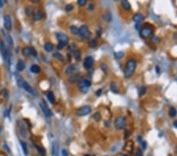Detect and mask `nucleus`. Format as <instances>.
I'll use <instances>...</instances> for the list:
<instances>
[{
  "instance_id": "1",
  "label": "nucleus",
  "mask_w": 177,
  "mask_h": 156,
  "mask_svg": "<svg viewBox=\"0 0 177 156\" xmlns=\"http://www.w3.org/2000/svg\"><path fill=\"white\" fill-rule=\"evenodd\" d=\"M136 65H137V62L134 58H131L127 61L125 69H124V77L130 78L132 77L135 71Z\"/></svg>"
},
{
  "instance_id": "2",
  "label": "nucleus",
  "mask_w": 177,
  "mask_h": 156,
  "mask_svg": "<svg viewBox=\"0 0 177 156\" xmlns=\"http://www.w3.org/2000/svg\"><path fill=\"white\" fill-rule=\"evenodd\" d=\"M91 86V82L90 80L85 78V77H81L79 81H78V87L81 92L83 93H87L89 90V88Z\"/></svg>"
},
{
  "instance_id": "3",
  "label": "nucleus",
  "mask_w": 177,
  "mask_h": 156,
  "mask_svg": "<svg viewBox=\"0 0 177 156\" xmlns=\"http://www.w3.org/2000/svg\"><path fill=\"white\" fill-rule=\"evenodd\" d=\"M125 125H126L125 117L119 116L116 118L115 121H114V126H115V128L118 130L124 129V127H125Z\"/></svg>"
},
{
  "instance_id": "4",
  "label": "nucleus",
  "mask_w": 177,
  "mask_h": 156,
  "mask_svg": "<svg viewBox=\"0 0 177 156\" xmlns=\"http://www.w3.org/2000/svg\"><path fill=\"white\" fill-rule=\"evenodd\" d=\"M140 36L143 39H146V38H151L154 34V30L150 27H143L139 32Z\"/></svg>"
},
{
  "instance_id": "5",
  "label": "nucleus",
  "mask_w": 177,
  "mask_h": 156,
  "mask_svg": "<svg viewBox=\"0 0 177 156\" xmlns=\"http://www.w3.org/2000/svg\"><path fill=\"white\" fill-rule=\"evenodd\" d=\"M90 112H91V107L90 106H84L79 108L78 110H76V114L80 117H84L89 114Z\"/></svg>"
},
{
  "instance_id": "6",
  "label": "nucleus",
  "mask_w": 177,
  "mask_h": 156,
  "mask_svg": "<svg viewBox=\"0 0 177 156\" xmlns=\"http://www.w3.org/2000/svg\"><path fill=\"white\" fill-rule=\"evenodd\" d=\"M79 35H80V38H82V39H88L90 36V32L88 29V26H86V25L81 26L80 28Z\"/></svg>"
},
{
  "instance_id": "7",
  "label": "nucleus",
  "mask_w": 177,
  "mask_h": 156,
  "mask_svg": "<svg viewBox=\"0 0 177 156\" xmlns=\"http://www.w3.org/2000/svg\"><path fill=\"white\" fill-rule=\"evenodd\" d=\"M56 36L57 38H58V42L60 43V44H68V42H69V37L67 35L64 34V33H62V32H58L56 34Z\"/></svg>"
},
{
  "instance_id": "8",
  "label": "nucleus",
  "mask_w": 177,
  "mask_h": 156,
  "mask_svg": "<svg viewBox=\"0 0 177 156\" xmlns=\"http://www.w3.org/2000/svg\"><path fill=\"white\" fill-rule=\"evenodd\" d=\"M78 69H79V66L77 65H71L67 67V69L65 70V73H66V75H68L70 77V76H73V75L76 74Z\"/></svg>"
},
{
  "instance_id": "9",
  "label": "nucleus",
  "mask_w": 177,
  "mask_h": 156,
  "mask_svg": "<svg viewBox=\"0 0 177 156\" xmlns=\"http://www.w3.org/2000/svg\"><path fill=\"white\" fill-rule=\"evenodd\" d=\"M93 64H94V58L91 56H88L87 58H85L84 61V67L86 69H89L91 68Z\"/></svg>"
},
{
  "instance_id": "10",
  "label": "nucleus",
  "mask_w": 177,
  "mask_h": 156,
  "mask_svg": "<svg viewBox=\"0 0 177 156\" xmlns=\"http://www.w3.org/2000/svg\"><path fill=\"white\" fill-rule=\"evenodd\" d=\"M22 88L25 89L26 92H28V93L32 94V96H36V95H37V94H36V92L30 86L29 84H28V82H26V81H25V80H24V82H23V84H22Z\"/></svg>"
},
{
  "instance_id": "11",
  "label": "nucleus",
  "mask_w": 177,
  "mask_h": 156,
  "mask_svg": "<svg viewBox=\"0 0 177 156\" xmlns=\"http://www.w3.org/2000/svg\"><path fill=\"white\" fill-rule=\"evenodd\" d=\"M44 16V12L42 10V9H37L36 10L34 13H33V15H32V17H33V20L35 21H40L41 19H43Z\"/></svg>"
},
{
  "instance_id": "12",
  "label": "nucleus",
  "mask_w": 177,
  "mask_h": 156,
  "mask_svg": "<svg viewBox=\"0 0 177 156\" xmlns=\"http://www.w3.org/2000/svg\"><path fill=\"white\" fill-rule=\"evenodd\" d=\"M4 27L6 30L9 31L11 29L12 22H11V17L9 15H5L4 16Z\"/></svg>"
},
{
  "instance_id": "13",
  "label": "nucleus",
  "mask_w": 177,
  "mask_h": 156,
  "mask_svg": "<svg viewBox=\"0 0 177 156\" xmlns=\"http://www.w3.org/2000/svg\"><path fill=\"white\" fill-rule=\"evenodd\" d=\"M40 107H41L42 110H43V112H44V115L46 117H51L52 115H53V113H52L51 110H50L48 107H47V106L46 105L45 103H41L40 104Z\"/></svg>"
},
{
  "instance_id": "14",
  "label": "nucleus",
  "mask_w": 177,
  "mask_h": 156,
  "mask_svg": "<svg viewBox=\"0 0 177 156\" xmlns=\"http://www.w3.org/2000/svg\"><path fill=\"white\" fill-rule=\"evenodd\" d=\"M18 124H19V128H20L21 135L22 136V137H24V138H26L28 136V132H27V129H26L25 125H24V123L21 121H19Z\"/></svg>"
},
{
  "instance_id": "15",
  "label": "nucleus",
  "mask_w": 177,
  "mask_h": 156,
  "mask_svg": "<svg viewBox=\"0 0 177 156\" xmlns=\"http://www.w3.org/2000/svg\"><path fill=\"white\" fill-rule=\"evenodd\" d=\"M132 19L135 23L138 24V23L142 22L143 20H144V16H143L142 14H141V13H135V15L133 16Z\"/></svg>"
},
{
  "instance_id": "16",
  "label": "nucleus",
  "mask_w": 177,
  "mask_h": 156,
  "mask_svg": "<svg viewBox=\"0 0 177 156\" xmlns=\"http://www.w3.org/2000/svg\"><path fill=\"white\" fill-rule=\"evenodd\" d=\"M52 156H58V145L55 142L52 144Z\"/></svg>"
},
{
  "instance_id": "17",
  "label": "nucleus",
  "mask_w": 177,
  "mask_h": 156,
  "mask_svg": "<svg viewBox=\"0 0 177 156\" xmlns=\"http://www.w3.org/2000/svg\"><path fill=\"white\" fill-rule=\"evenodd\" d=\"M0 51H1V54L2 55V58L4 60H6L7 58V50L5 47L4 44H2L1 46H0Z\"/></svg>"
},
{
  "instance_id": "18",
  "label": "nucleus",
  "mask_w": 177,
  "mask_h": 156,
  "mask_svg": "<svg viewBox=\"0 0 177 156\" xmlns=\"http://www.w3.org/2000/svg\"><path fill=\"white\" fill-rule=\"evenodd\" d=\"M121 5H122L123 8L125 9V10H130L131 9V4L129 3V2L127 1V0H122Z\"/></svg>"
},
{
  "instance_id": "19",
  "label": "nucleus",
  "mask_w": 177,
  "mask_h": 156,
  "mask_svg": "<svg viewBox=\"0 0 177 156\" xmlns=\"http://www.w3.org/2000/svg\"><path fill=\"white\" fill-rule=\"evenodd\" d=\"M79 80H80L79 75H78L77 73H76V74H74V75H73V76H70L69 80V82H70L71 84H74V83H76V82L79 81Z\"/></svg>"
},
{
  "instance_id": "20",
  "label": "nucleus",
  "mask_w": 177,
  "mask_h": 156,
  "mask_svg": "<svg viewBox=\"0 0 177 156\" xmlns=\"http://www.w3.org/2000/svg\"><path fill=\"white\" fill-rule=\"evenodd\" d=\"M25 62L22 61V60H19L17 61V69L18 71H23L25 69Z\"/></svg>"
},
{
  "instance_id": "21",
  "label": "nucleus",
  "mask_w": 177,
  "mask_h": 156,
  "mask_svg": "<svg viewBox=\"0 0 177 156\" xmlns=\"http://www.w3.org/2000/svg\"><path fill=\"white\" fill-rule=\"evenodd\" d=\"M30 70H31V72L33 73H39L40 72V67L39 65H32L31 67H30Z\"/></svg>"
},
{
  "instance_id": "22",
  "label": "nucleus",
  "mask_w": 177,
  "mask_h": 156,
  "mask_svg": "<svg viewBox=\"0 0 177 156\" xmlns=\"http://www.w3.org/2000/svg\"><path fill=\"white\" fill-rule=\"evenodd\" d=\"M47 99H48V100L50 103L52 104H54L55 103V96H54V93L52 92H48V94H47Z\"/></svg>"
},
{
  "instance_id": "23",
  "label": "nucleus",
  "mask_w": 177,
  "mask_h": 156,
  "mask_svg": "<svg viewBox=\"0 0 177 156\" xmlns=\"http://www.w3.org/2000/svg\"><path fill=\"white\" fill-rule=\"evenodd\" d=\"M25 13L27 16H31V15H33V13H34V9H33L32 6H28L25 8Z\"/></svg>"
},
{
  "instance_id": "24",
  "label": "nucleus",
  "mask_w": 177,
  "mask_h": 156,
  "mask_svg": "<svg viewBox=\"0 0 177 156\" xmlns=\"http://www.w3.org/2000/svg\"><path fill=\"white\" fill-rule=\"evenodd\" d=\"M20 143H21V148H22V150H23L24 155H28V151L27 144H25V142H24V141L21 140Z\"/></svg>"
},
{
  "instance_id": "25",
  "label": "nucleus",
  "mask_w": 177,
  "mask_h": 156,
  "mask_svg": "<svg viewBox=\"0 0 177 156\" xmlns=\"http://www.w3.org/2000/svg\"><path fill=\"white\" fill-rule=\"evenodd\" d=\"M36 148L38 151V152H39L42 156L46 155V150H45L44 148H43V147H41L40 145H36Z\"/></svg>"
},
{
  "instance_id": "26",
  "label": "nucleus",
  "mask_w": 177,
  "mask_h": 156,
  "mask_svg": "<svg viewBox=\"0 0 177 156\" xmlns=\"http://www.w3.org/2000/svg\"><path fill=\"white\" fill-rule=\"evenodd\" d=\"M54 49V45L51 43H46L44 44V50L46 52H50Z\"/></svg>"
},
{
  "instance_id": "27",
  "label": "nucleus",
  "mask_w": 177,
  "mask_h": 156,
  "mask_svg": "<svg viewBox=\"0 0 177 156\" xmlns=\"http://www.w3.org/2000/svg\"><path fill=\"white\" fill-rule=\"evenodd\" d=\"M177 114V110L175 107H170L169 110V115L171 117H176Z\"/></svg>"
},
{
  "instance_id": "28",
  "label": "nucleus",
  "mask_w": 177,
  "mask_h": 156,
  "mask_svg": "<svg viewBox=\"0 0 177 156\" xmlns=\"http://www.w3.org/2000/svg\"><path fill=\"white\" fill-rule=\"evenodd\" d=\"M110 89L111 91L114 93H118L119 92V89H118V86L117 85L116 82H112L110 84Z\"/></svg>"
},
{
  "instance_id": "29",
  "label": "nucleus",
  "mask_w": 177,
  "mask_h": 156,
  "mask_svg": "<svg viewBox=\"0 0 177 156\" xmlns=\"http://www.w3.org/2000/svg\"><path fill=\"white\" fill-rule=\"evenodd\" d=\"M32 54V49L30 48V47H25V48H23V54L25 55V56H29L31 55Z\"/></svg>"
},
{
  "instance_id": "30",
  "label": "nucleus",
  "mask_w": 177,
  "mask_h": 156,
  "mask_svg": "<svg viewBox=\"0 0 177 156\" xmlns=\"http://www.w3.org/2000/svg\"><path fill=\"white\" fill-rule=\"evenodd\" d=\"M103 19L106 21L107 22H109V21H111L112 20V14L110 13H104V15H103Z\"/></svg>"
},
{
  "instance_id": "31",
  "label": "nucleus",
  "mask_w": 177,
  "mask_h": 156,
  "mask_svg": "<svg viewBox=\"0 0 177 156\" xmlns=\"http://www.w3.org/2000/svg\"><path fill=\"white\" fill-rule=\"evenodd\" d=\"M70 30H71V32H72V33H73V34H74V35H79L80 28H77L76 26H75V25H72V26L70 27Z\"/></svg>"
},
{
  "instance_id": "32",
  "label": "nucleus",
  "mask_w": 177,
  "mask_h": 156,
  "mask_svg": "<svg viewBox=\"0 0 177 156\" xmlns=\"http://www.w3.org/2000/svg\"><path fill=\"white\" fill-rule=\"evenodd\" d=\"M53 56L55 58H57L58 60H59L60 61H64V57L62 56V54H60L59 52H55V53H54Z\"/></svg>"
},
{
  "instance_id": "33",
  "label": "nucleus",
  "mask_w": 177,
  "mask_h": 156,
  "mask_svg": "<svg viewBox=\"0 0 177 156\" xmlns=\"http://www.w3.org/2000/svg\"><path fill=\"white\" fill-rule=\"evenodd\" d=\"M2 32H3V34L5 35V36H6L7 43H8V44H9V45H11V44H13V39H12L11 36L9 35V34H8V33H6H6H5V32H3V30H2Z\"/></svg>"
},
{
  "instance_id": "34",
  "label": "nucleus",
  "mask_w": 177,
  "mask_h": 156,
  "mask_svg": "<svg viewBox=\"0 0 177 156\" xmlns=\"http://www.w3.org/2000/svg\"><path fill=\"white\" fill-rule=\"evenodd\" d=\"M138 141H139L140 142V144L142 145V148L143 150H146V148H147V144H146V142L145 140H142L141 139V136H138Z\"/></svg>"
},
{
  "instance_id": "35",
  "label": "nucleus",
  "mask_w": 177,
  "mask_h": 156,
  "mask_svg": "<svg viewBox=\"0 0 177 156\" xmlns=\"http://www.w3.org/2000/svg\"><path fill=\"white\" fill-rule=\"evenodd\" d=\"M74 57L76 61H80L81 59V52L80 50H76L74 52Z\"/></svg>"
},
{
  "instance_id": "36",
  "label": "nucleus",
  "mask_w": 177,
  "mask_h": 156,
  "mask_svg": "<svg viewBox=\"0 0 177 156\" xmlns=\"http://www.w3.org/2000/svg\"><path fill=\"white\" fill-rule=\"evenodd\" d=\"M124 55V53L123 51H118V52H115L114 53V56H115V58L119 59V58H122Z\"/></svg>"
},
{
  "instance_id": "37",
  "label": "nucleus",
  "mask_w": 177,
  "mask_h": 156,
  "mask_svg": "<svg viewBox=\"0 0 177 156\" xmlns=\"http://www.w3.org/2000/svg\"><path fill=\"white\" fill-rule=\"evenodd\" d=\"M146 92V88L144 86L141 87L138 89V95H139V96H142L143 95H145Z\"/></svg>"
},
{
  "instance_id": "38",
  "label": "nucleus",
  "mask_w": 177,
  "mask_h": 156,
  "mask_svg": "<svg viewBox=\"0 0 177 156\" xmlns=\"http://www.w3.org/2000/svg\"><path fill=\"white\" fill-rule=\"evenodd\" d=\"M89 44H90V46L93 47V48H94V47H96L97 45H98V42L96 40H94V39H91V40H90L89 41Z\"/></svg>"
},
{
  "instance_id": "39",
  "label": "nucleus",
  "mask_w": 177,
  "mask_h": 156,
  "mask_svg": "<svg viewBox=\"0 0 177 156\" xmlns=\"http://www.w3.org/2000/svg\"><path fill=\"white\" fill-rule=\"evenodd\" d=\"M1 94L2 95V96L6 98V99H7L8 97H9V92L7 91V89H6V88H4V89H2V91H1Z\"/></svg>"
},
{
  "instance_id": "40",
  "label": "nucleus",
  "mask_w": 177,
  "mask_h": 156,
  "mask_svg": "<svg viewBox=\"0 0 177 156\" xmlns=\"http://www.w3.org/2000/svg\"><path fill=\"white\" fill-rule=\"evenodd\" d=\"M100 67H101V69L105 73H107V72H108V67H107V65H106V64H105V63H102Z\"/></svg>"
},
{
  "instance_id": "41",
  "label": "nucleus",
  "mask_w": 177,
  "mask_h": 156,
  "mask_svg": "<svg viewBox=\"0 0 177 156\" xmlns=\"http://www.w3.org/2000/svg\"><path fill=\"white\" fill-rule=\"evenodd\" d=\"M87 2H88L87 0H78V2H77V3H78V5L80 6H85V5L87 4Z\"/></svg>"
},
{
  "instance_id": "42",
  "label": "nucleus",
  "mask_w": 177,
  "mask_h": 156,
  "mask_svg": "<svg viewBox=\"0 0 177 156\" xmlns=\"http://www.w3.org/2000/svg\"><path fill=\"white\" fill-rule=\"evenodd\" d=\"M93 118H94V119L96 121H98L100 120V118H101V114H100L99 113H94V114L93 115Z\"/></svg>"
},
{
  "instance_id": "43",
  "label": "nucleus",
  "mask_w": 177,
  "mask_h": 156,
  "mask_svg": "<svg viewBox=\"0 0 177 156\" xmlns=\"http://www.w3.org/2000/svg\"><path fill=\"white\" fill-rule=\"evenodd\" d=\"M73 6L72 4H69V5H67L66 7H65V10L66 11H71V10H73Z\"/></svg>"
},
{
  "instance_id": "44",
  "label": "nucleus",
  "mask_w": 177,
  "mask_h": 156,
  "mask_svg": "<svg viewBox=\"0 0 177 156\" xmlns=\"http://www.w3.org/2000/svg\"><path fill=\"white\" fill-rule=\"evenodd\" d=\"M69 48L70 51H73V52H75V51H76V46H75V44H70L69 47Z\"/></svg>"
},
{
  "instance_id": "45",
  "label": "nucleus",
  "mask_w": 177,
  "mask_h": 156,
  "mask_svg": "<svg viewBox=\"0 0 177 156\" xmlns=\"http://www.w3.org/2000/svg\"><path fill=\"white\" fill-rule=\"evenodd\" d=\"M88 9H89V10H90V11L94 10V5L93 3H90L88 5Z\"/></svg>"
},
{
  "instance_id": "46",
  "label": "nucleus",
  "mask_w": 177,
  "mask_h": 156,
  "mask_svg": "<svg viewBox=\"0 0 177 156\" xmlns=\"http://www.w3.org/2000/svg\"><path fill=\"white\" fill-rule=\"evenodd\" d=\"M61 155H62V156H68L69 155V152L67 151V150L63 149V150L61 151Z\"/></svg>"
},
{
  "instance_id": "47",
  "label": "nucleus",
  "mask_w": 177,
  "mask_h": 156,
  "mask_svg": "<svg viewBox=\"0 0 177 156\" xmlns=\"http://www.w3.org/2000/svg\"><path fill=\"white\" fill-rule=\"evenodd\" d=\"M135 156H143V154L142 152V151L141 150H138L137 152L135 155Z\"/></svg>"
},
{
  "instance_id": "48",
  "label": "nucleus",
  "mask_w": 177,
  "mask_h": 156,
  "mask_svg": "<svg viewBox=\"0 0 177 156\" xmlns=\"http://www.w3.org/2000/svg\"><path fill=\"white\" fill-rule=\"evenodd\" d=\"M102 92V89H98V91H97L96 92H95V94H96V96H101Z\"/></svg>"
},
{
  "instance_id": "49",
  "label": "nucleus",
  "mask_w": 177,
  "mask_h": 156,
  "mask_svg": "<svg viewBox=\"0 0 177 156\" xmlns=\"http://www.w3.org/2000/svg\"><path fill=\"white\" fill-rule=\"evenodd\" d=\"M64 47H65V45H64V44H60V43H58V49L61 50V49L63 48Z\"/></svg>"
},
{
  "instance_id": "50",
  "label": "nucleus",
  "mask_w": 177,
  "mask_h": 156,
  "mask_svg": "<svg viewBox=\"0 0 177 156\" xmlns=\"http://www.w3.org/2000/svg\"><path fill=\"white\" fill-rule=\"evenodd\" d=\"M32 49V54H33L34 56H36V50L34 48H31Z\"/></svg>"
},
{
  "instance_id": "51",
  "label": "nucleus",
  "mask_w": 177,
  "mask_h": 156,
  "mask_svg": "<svg viewBox=\"0 0 177 156\" xmlns=\"http://www.w3.org/2000/svg\"><path fill=\"white\" fill-rule=\"evenodd\" d=\"M156 73H160V68H159V66H156Z\"/></svg>"
},
{
  "instance_id": "52",
  "label": "nucleus",
  "mask_w": 177,
  "mask_h": 156,
  "mask_svg": "<svg viewBox=\"0 0 177 156\" xmlns=\"http://www.w3.org/2000/svg\"><path fill=\"white\" fill-rule=\"evenodd\" d=\"M173 125H174V127H175V128H176V129H177V121H174V123H173Z\"/></svg>"
},
{
  "instance_id": "53",
  "label": "nucleus",
  "mask_w": 177,
  "mask_h": 156,
  "mask_svg": "<svg viewBox=\"0 0 177 156\" xmlns=\"http://www.w3.org/2000/svg\"><path fill=\"white\" fill-rule=\"evenodd\" d=\"M3 4H4V2H3V1H0V7H2V6H3Z\"/></svg>"
},
{
  "instance_id": "54",
  "label": "nucleus",
  "mask_w": 177,
  "mask_h": 156,
  "mask_svg": "<svg viewBox=\"0 0 177 156\" xmlns=\"http://www.w3.org/2000/svg\"><path fill=\"white\" fill-rule=\"evenodd\" d=\"M175 152H176V154L177 155V145L176 146V148H175Z\"/></svg>"
},
{
  "instance_id": "55",
  "label": "nucleus",
  "mask_w": 177,
  "mask_h": 156,
  "mask_svg": "<svg viewBox=\"0 0 177 156\" xmlns=\"http://www.w3.org/2000/svg\"><path fill=\"white\" fill-rule=\"evenodd\" d=\"M68 57H69V58H68L69 61H71V55H70V54H68Z\"/></svg>"
},
{
  "instance_id": "56",
  "label": "nucleus",
  "mask_w": 177,
  "mask_h": 156,
  "mask_svg": "<svg viewBox=\"0 0 177 156\" xmlns=\"http://www.w3.org/2000/svg\"><path fill=\"white\" fill-rule=\"evenodd\" d=\"M32 2H38L39 1H38V0H32Z\"/></svg>"
},
{
  "instance_id": "57",
  "label": "nucleus",
  "mask_w": 177,
  "mask_h": 156,
  "mask_svg": "<svg viewBox=\"0 0 177 156\" xmlns=\"http://www.w3.org/2000/svg\"><path fill=\"white\" fill-rule=\"evenodd\" d=\"M3 44V43H2V40L1 39H0V46H1L2 44Z\"/></svg>"
},
{
  "instance_id": "58",
  "label": "nucleus",
  "mask_w": 177,
  "mask_h": 156,
  "mask_svg": "<svg viewBox=\"0 0 177 156\" xmlns=\"http://www.w3.org/2000/svg\"><path fill=\"white\" fill-rule=\"evenodd\" d=\"M84 156H91V155H88V154H87V155H84Z\"/></svg>"
},
{
  "instance_id": "59",
  "label": "nucleus",
  "mask_w": 177,
  "mask_h": 156,
  "mask_svg": "<svg viewBox=\"0 0 177 156\" xmlns=\"http://www.w3.org/2000/svg\"><path fill=\"white\" fill-rule=\"evenodd\" d=\"M123 156H128V155H124Z\"/></svg>"
},
{
  "instance_id": "60",
  "label": "nucleus",
  "mask_w": 177,
  "mask_h": 156,
  "mask_svg": "<svg viewBox=\"0 0 177 156\" xmlns=\"http://www.w3.org/2000/svg\"><path fill=\"white\" fill-rule=\"evenodd\" d=\"M0 88H1V84H0Z\"/></svg>"
}]
</instances>
